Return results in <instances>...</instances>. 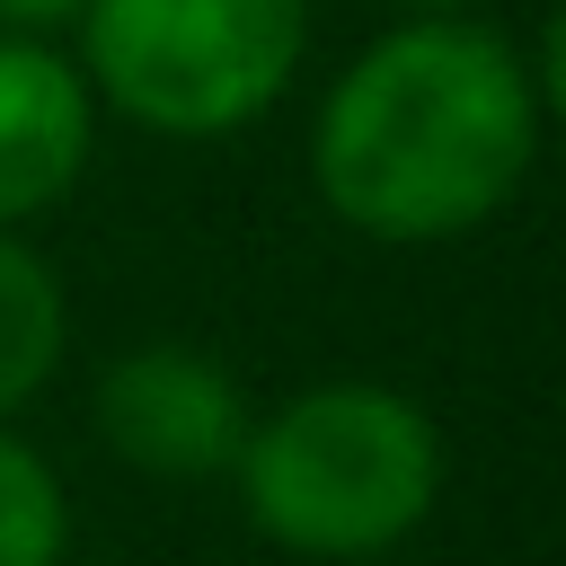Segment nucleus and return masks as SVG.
Masks as SVG:
<instances>
[{"label":"nucleus","instance_id":"f257e3e1","mask_svg":"<svg viewBox=\"0 0 566 566\" xmlns=\"http://www.w3.org/2000/svg\"><path fill=\"white\" fill-rule=\"evenodd\" d=\"M539 150V88L478 18H416L380 35L318 106L310 168L363 239H460L513 203Z\"/></svg>","mask_w":566,"mask_h":566},{"label":"nucleus","instance_id":"f03ea898","mask_svg":"<svg viewBox=\"0 0 566 566\" xmlns=\"http://www.w3.org/2000/svg\"><path fill=\"white\" fill-rule=\"evenodd\" d=\"M248 522L301 557H380L442 495V433L380 380H327L248 424L230 460Z\"/></svg>","mask_w":566,"mask_h":566},{"label":"nucleus","instance_id":"7ed1b4c3","mask_svg":"<svg viewBox=\"0 0 566 566\" xmlns=\"http://www.w3.org/2000/svg\"><path fill=\"white\" fill-rule=\"evenodd\" d=\"M88 80L150 133L203 142L256 124L310 35V0H88Z\"/></svg>","mask_w":566,"mask_h":566},{"label":"nucleus","instance_id":"20e7f679","mask_svg":"<svg viewBox=\"0 0 566 566\" xmlns=\"http://www.w3.org/2000/svg\"><path fill=\"white\" fill-rule=\"evenodd\" d=\"M248 398L239 380L195 354V345H142L124 363H106L97 380V433L115 442V460L150 469V478H221L248 442Z\"/></svg>","mask_w":566,"mask_h":566},{"label":"nucleus","instance_id":"39448f33","mask_svg":"<svg viewBox=\"0 0 566 566\" xmlns=\"http://www.w3.org/2000/svg\"><path fill=\"white\" fill-rule=\"evenodd\" d=\"M88 168V80L35 35H0V230L62 203Z\"/></svg>","mask_w":566,"mask_h":566},{"label":"nucleus","instance_id":"423d86ee","mask_svg":"<svg viewBox=\"0 0 566 566\" xmlns=\"http://www.w3.org/2000/svg\"><path fill=\"white\" fill-rule=\"evenodd\" d=\"M62 363V283L0 230V416L27 407Z\"/></svg>","mask_w":566,"mask_h":566},{"label":"nucleus","instance_id":"0eeeda50","mask_svg":"<svg viewBox=\"0 0 566 566\" xmlns=\"http://www.w3.org/2000/svg\"><path fill=\"white\" fill-rule=\"evenodd\" d=\"M62 531L71 513H62L53 469L18 433H0V566H62Z\"/></svg>","mask_w":566,"mask_h":566},{"label":"nucleus","instance_id":"6e6552de","mask_svg":"<svg viewBox=\"0 0 566 566\" xmlns=\"http://www.w3.org/2000/svg\"><path fill=\"white\" fill-rule=\"evenodd\" d=\"M88 0H0V35H44V27H80Z\"/></svg>","mask_w":566,"mask_h":566},{"label":"nucleus","instance_id":"1a4fd4ad","mask_svg":"<svg viewBox=\"0 0 566 566\" xmlns=\"http://www.w3.org/2000/svg\"><path fill=\"white\" fill-rule=\"evenodd\" d=\"M416 9H424V18H451V9H469V0H416Z\"/></svg>","mask_w":566,"mask_h":566}]
</instances>
